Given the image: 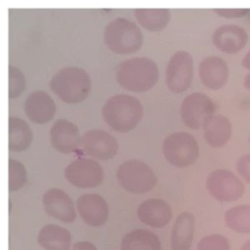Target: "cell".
<instances>
[{
	"label": "cell",
	"mask_w": 250,
	"mask_h": 250,
	"mask_svg": "<svg viewBox=\"0 0 250 250\" xmlns=\"http://www.w3.org/2000/svg\"><path fill=\"white\" fill-rule=\"evenodd\" d=\"M245 28L236 24H225L216 28L212 34L213 45L221 52L233 55L244 49L248 43Z\"/></svg>",
	"instance_id": "cell-13"
},
{
	"label": "cell",
	"mask_w": 250,
	"mask_h": 250,
	"mask_svg": "<svg viewBox=\"0 0 250 250\" xmlns=\"http://www.w3.org/2000/svg\"><path fill=\"white\" fill-rule=\"evenodd\" d=\"M206 188L218 201L231 202L240 198L244 193V185L232 172L218 169L209 174Z\"/></svg>",
	"instance_id": "cell-8"
},
{
	"label": "cell",
	"mask_w": 250,
	"mask_h": 250,
	"mask_svg": "<svg viewBox=\"0 0 250 250\" xmlns=\"http://www.w3.org/2000/svg\"><path fill=\"white\" fill-rule=\"evenodd\" d=\"M249 144H250V137H249Z\"/></svg>",
	"instance_id": "cell-35"
},
{
	"label": "cell",
	"mask_w": 250,
	"mask_h": 250,
	"mask_svg": "<svg viewBox=\"0 0 250 250\" xmlns=\"http://www.w3.org/2000/svg\"><path fill=\"white\" fill-rule=\"evenodd\" d=\"M37 242L45 250H69L71 233L61 226L49 224L39 230Z\"/></svg>",
	"instance_id": "cell-20"
},
{
	"label": "cell",
	"mask_w": 250,
	"mask_h": 250,
	"mask_svg": "<svg viewBox=\"0 0 250 250\" xmlns=\"http://www.w3.org/2000/svg\"><path fill=\"white\" fill-rule=\"evenodd\" d=\"M66 181L80 188L100 186L104 180V171L100 163L91 158H77L64 169Z\"/></svg>",
	"instance_id": "cell-9"
},
{
	"label": "cell",
	"mask_w": 250,
	"mask_h": 250,
	"mask_svg": "<svg viewBox=\"0 0 250 250\" xmlns=\"http://www.w3.org/2000/svg\"><path fill=\"white\" fill-rule=\"evenodd\" d=\"M106 48L116 55H131L138 52L144 42L140 27L131 20L116 18L110 21L104 30Z\"/></svg>",
	"instance_id": "cell-4"
},
{
	"label": "cell",
	"mask_w": 250,
	"mask_h": 250,
	"mask_svg": "<svg viewBox=\"0 0 250 250\" xmlns=\"http://www.w3.org/2000/svg\"><path fill=\"white\" fill-rule=\"evenodd\" d=\"M119 185L128 192L143 194L154 188L157 183L152 169L145 162L131 159L119 165L116 171Z\"/></svg>",
	"instance_id": "cell-5"
},
{
	"label": "cell",
	"mask_w": 250,
	"mask_h": 250,
	"mask_svg": "<svg viewBox=\"0 0 250 250\" xmlns=\"http://www.w3.org/2000/svg\"><path fill=\"white\" fill-rule=\"evenodd\" d=\"M225 222L229 229L236 232L250 233V205H237L227 210Z\"/></svg>",
	"instance_id": "cell-25"
},
{
	"label": "cell",
	"mask_w": 250,
	"mask_h": 250,
	"mask_svg": "<svg viewBox=\"0 0 250 250\" xmlns=\"http://www.w3.org/2000/svg\"><path fill=\"white\" fill-rule=\"evenodd\" d=\"M236 170L238 174L250 184V153L241 155L236 161Z\"/></svg>",
	"instance_id": "cell-30"
},
{
	"label": "cell",
	"mask_w": 250,
	"mask_h": 250,
	"mask_svg": "<svg viewBox=\"0 0 250 250\" xmlns=\"http://www.w3.org/2000/svg\"><path fill=\"white\" fill-rule=\"evenodd\" d=\"M240 250H250V240L246 241L240 248Z\"/></svg>",
	"instance_id": "cell-34"
},
{
	"label": "cell",
	"mask_w": 250,
	"mask_h": 250,
	"mask_svg": "<svg viewBox=\"0 0 250 250\" xmlns=\"http://www.w3.org/2000/svg\"><path fill=\"white\" fill-rule=\"evenodd\" d=\"M163 153L170 164L185 168L192 165L197 160L199 147L196 140L190 134L176 132L165 138Z\"/></svg>",
	"instance_id": "cell-6"
},
{
	"label": "cell",
	"mask_w": 250,
	"mask_h": 250,
	"mask_svg": "<svg viewBox=\"0 0 250 250\" xmlns=\"http://www.w3.org/2000/svg\"><path fill=\"white\" fill-rule=\"evenodd\" d=\"M198 76L206 88L210 90L222 89L227 84L229 78L228 64L220 57H205L199 62Z\"/></svg>",
	"instance_id": "cell-16"
},
{
	"label": "cell",
	"mask_w": 250,
	"mask_h": 250,
	"mask_svg": "<svg viewBox=\"0 0 250 250\" xmlns=\"http://www.w3.org/2000/svg\"><path fill=\"white\" fill-rule=\"evenodd\" d=\"M194 232V217L189 212L181 213L173 226L171 233L172 250H189Z\"/></svg>",
	"instance_id": "cell-21"
},
{
	"label": "cell",
	"mask_w": 250,
	"mask_h": 250,
	"mask_svg": "<svg viewBox=\"0 0 250 250\" xmlns=\"http://www.w3.org/2000/svg\"><path fill=\"white\" fill-rule=\"evenodd\" d=\"M102 114L104 122L112 130L126 133L133 130L141 121L144 108L137 98L118 94L106 100Z\"/></svg>",
	"instance_id": "cell-3"
},
{
	"label": "cell",
	"mask_w": 250,
	"mask_h": 250,
	"mask_svg": "<svg viewBox=\"0 0 250 250\" xmlns=\"http://www.w3.org/2000/svg\"><path fill=\"white\" fill-rule=\"evenodd\" d=\"M33 140L28 124L20 117H9V149L15 152L26 150Z\"/></svg>",
	"instance_id": "cell-23"
},
{
	"label": "cell",
	"mask_w": 250,
	"mask_h": 250,
	"mask_svg": "<svg viewBox=\"0 0 250 250\" xmlns=\"http://www.w3.org/2000/svg\"><path fill=\"white\" fill-rule=\"evenodd\" d=\"M203 131L205 141L210 146L221 147L230 139L231 124L224 115H212L203 124Z\"/></svg>",
	"instance_id": "cell-19"
},
{
	"label": "cell",
	"mask_w": 250,
	"mask_h": 250,
	"mask_svg": "<svg viewBox=\"0 0 250 250\" xmlns=\"http://www.w3.org/2000/svg\"><path fill=\"white\" fill-rule=\"evenodd\" d=\"M121 250H161V242L153 232L137 229L122 238Z\"/></svg>",
	"instance_id": "cell-24"
},
{
	"label": "cell",
	"mask_w": 250,
	"mask_h": 250,
	"mask_svg": "<svg viewBox=\"0 0 250 250\" xmlns=\"http://www.w3.org/2000/svg\"><path fill=\"white\" fill-rule=\"evenodd\" d=\"M77 210L81 219L91 227L103 226L108 218V206L105 199L96 193L79 196Z\"/></svg>",
	"instance_id": "cell-17"
},
{
	"label": "cell",
	"mask_w": 250,
	"mask_h": 250,
	"mask_svg": "<svg viewBox=\"0 0 250 250\" xmlns=\"http://www.w3.org/2000/svg\"><path fill=\"white\" fill-rule=\"evenodd\" d=\"M50 140L53 147L61 153L73 152L81 144L78 127L67 119H58L50 130Z\"/></svg>",
	"instance_id": "cell-15"
},
{
	"label": "cell",
	"mask_w": 250,
	"mask_h": 250,
	"mask_svg": "<svg viewBox=\"0 0 250 250\" xmlns=\"http://www.w3.org/2000/svg\"><path fill=\"white\" fill-rule=\"evenodd\" d=\"M71 250H98L97 247L88 241H78L72 245Z\"/></svg>",
	"instance_id": "cell-31"
},
{
	"label": "cell",
	"mask_w": 250,
	"mask_h": 250,
	"mask_svg": "<svg viewBox=\"0 0 250 250\" xmlns=\"http://www.w3.org/2000/svg\"><path fill=\"white\" fill-rule=\"evenodd\" d=\"M42 202L47 215L56 220L65 224H70L76 218L72 199L61 188H52L45 191Z\"/></svg>",
	"instance_id": "cell-12"
},
{
	"label": "cell",
	"mask_w": 250,
	"mask_h": 250,
	"mask_svg": "<svg viewBox=\"0 0 250 250\" xmlns=\"http://www.w3.org/2000/svg\"><path fill=\"white\" fill-rule=\"evenodd\" d=\"M84 151L98 160H108L115 156L118 150L116 139L102 129L87 131L81 138Z\"/></svg>",
	"instance_id": "cell-11"
},
{
	"label": "cell",
	"mask_w": 250,
	"mask_h": 250,
	"mask_svg": "<svg viewBox=\"0 0 250 250\" xmlns=\"http://www.w3.org/2000/svg\"><path fill=\"white\" fill-rule=\"evenodd\" d=\"M243 83H244V87H245L247 90L250 91V72L245 75V77H244V82H243Z\"/></svg>",
	"instance_id": "cell-33"
},
{
	"label": "cell",
	"mask_w": 250,
	"mask_h": 250,
	"mask_svg": "<svg viewBox=\"0 0 250 250\" xmlns=\"http://www.w3.org/2000/svg\"><path fill=\"white\" fill-rule=\"evenodd\" d=\"M9 98L17 99L25 90V76L17 66L10 65L9 68Z\"/></svg>",
	"instance_id": "cell-27"
},
{
	"label": "cell",
	"mask_w": 250,
	"mask_h": 250,
	"mask_svg": "<svg viewBox=\"0 0 250 250\" xmlns=\"http://www.w3.org/2000/svg\"><path fill=\"white\" fill-rule=\"evenodd\" d=\"M50 89L63 103L75 104L85 101L92 89L88 72L79 66H64L50 80Z\"/></svg>",
	"instance_id": "cell-2"
},
{
	"label": "cell",
	"mask_w": 250,
	"mask_h": 250,
	"mask_svg": "<svg viewBox=\"0 0 250 250\" xmlns=\"http://www.w3.org/2000/svg\"><path fill=\"white\" fill-rule=\"evenodd\" d=\"M139 220L151 228L160 229L168 225L172 210L167 202L160 198H148L143 201L137 210Z\"/></svg>",
	"instance_id": "cell-18"
},
{
	"label": "cell",
	"mask_w": 250,
	"mask_h": 250,
	"mask_svg": "<svg viewBox=\"0 0 250 250\" xmlns=\"http://www.w3.org/2000/svg\"><path fill=\"white\" fill-rule=\"evenodd\" d=\"M27 181V173L24 165L19 160L9 159V190L17 191L24 187Z\"/></svg>",
	"instance_id": "cell-26"
},
{
	"label": "cell",
	"mask_w": 250,
	"mask_h": 250,
	"mask_svg": "<svg viewBox=\"0 0 250 250\" xmlns=\"http://www.w3.org/2000/svg\"><path fill=\"white\" fill-rule=\"evenodd\" d=\"M219 17L225 19H241L250 12L248 8H217L213 10Z\"/></svg>",
	"instance_id": "cell-29"
},
{
	"label": "cell",
	"mask_w": 250,
	"mask_h": 250,
	"mask_svg": "<svg viewBox=\"0 0 250 250\" xmlns=\"http://www.w3.org/2000/svg\"><path fill=\"white\" fill-rule=\"evenodd\" d=\"M216 110L213 101L203 93H191L188 95L181 105V117L184 124L193 130L203 126Z\"/></svg>",
	"instance_id": "cell-10"
},
{
	"label": "cell",
	"mask_w": 250,
	"mask_h": 250,
	"mask_svg": "<svg viewBox=\"0 0 250 250\" xmlns=\"http://www.w3.org/2000/svg\"><path fill=\"white\" fill-rule=\"evenodd\" d=\"M28 119L36 124H45L51 121L57 112V105L53 98L45 91L31 92L23 104Z\"/></svg>",
	"instance_id": "cell-14"
},
{
	"label": "cell",
	"mask_w": 250,
	"mask_h": 250,
	"mask_svg": "<svg viewBox=\"0 0 250 250\" xmlns=\"http://www.w3.org/2000/svg\"><path fill=\"white\" fill-rule=\"evenodd\" d=\"M242 65H243L244 68L250 70V50L243 57V59H242Z\"/></svg>",
	"instance_id": "cell-32"
},
{
	"label": "cell",
	"mask_w": 250,
	"mask_h": 250,
	"mask_svg": "<svg viewBox=\"0 0 250 250\" xmlns=\"http://www.w3.org/2000/svg\"><path fill=\"white\" fill-rule=\"evenodd\" d=\"M193 80V59L188 51H178L170 58L166 71L165 83L167 88L180 94L187 91Z\"/></svg>",
	"instance_id": "cell-7"
},
{
	"label": "cell",
	"mask_w": 250,
	"mask_h": 250,
	"mask_svg": "<svg viewBox=\"0 0 250 250\" xmlns=\"http://www.w3.org/2000/svg\"><path fill=\"white\" fill-rule=\"evenodd\" d=\"M134 15L138 23L150 32L162 31L171 20V12L166 8H139Z\"/></svg>",
	"instance_id": "cell-22"
},
{
	"label": "cell",
	"mask_w": 250,
	"mask_h": 250,
	"mask_svg": "<svg viewBox=\"0 0 250 250\" xmlns=\"http://www.w3.org/2000/svg\"><path fill=\"white\" fill-rule=\"evenodd\" d=\"M159 78L156 62L145 57L131 58L121 62L115 72L116 82L130 92H146L154 87Z\"/></svg>",
	"instance_id": "cell-1"
},
{
	"label": "cell",
	"mask_w": 250,
	"mask_h": 250,
	"mask_svg": "<svg viewBox=\"0 0 250 250\" xmlns=\"http://www.w3.org/2000/svg\"><path fill=\"white\" fill-rule=\"evenodd\" d=\"M196 250H230V245L221 234H208L200 239Z\"/></svg>",
	"instance_id": "cell-28"
}]
</instances>
